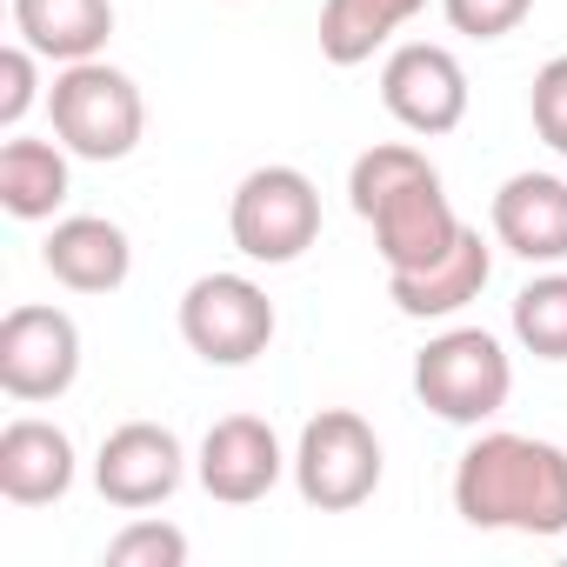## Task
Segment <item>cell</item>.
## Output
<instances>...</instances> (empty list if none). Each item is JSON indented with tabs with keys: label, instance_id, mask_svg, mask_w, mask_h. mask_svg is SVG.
I'll return each mask as SVG.
<instances>
[{
	"label": "cell",
	"instance_id": "6da1fadb",
	"mask_svg": "<svg viewBox=\"0 0 567 567\" xmlns=\"http://www.w3.org/2000/svg\"><path fill=\"white\" fill-rule=\"evenodd\" d=\"M454 514L481 534H567V447L540 434H474L454 461Z\"/></svg>",
	"mask_w": 567,
	"mask_h": 567
},
{
	"label": "cell",
	"instance_id": "7a4b0ae2",
	"mask_svg": "<svg viewBox=\"0 0 567 567\" xmlns=\"http://www.w3.org/2000/svg\"><path fill=\"white\" fill-rule=\"evenodd\" d=\"M48 121H54V141L74 154V161H127L147 134V101L134 87V74H121L114 61H74L54 74L48 87Z\"/></svg>",
	"mask_w": 567,
	"mask_h": 567
},
{
	"label": "cell",
	"instance_id": "3957f363",
	"mask_svg": "<svg viewBox=\"0 0 567 567\" xmlns=\"http://www.w3.org/2000/svg\"><path fill=\"white\" fill-rule=\"evenodd\" d=\"M414 394L447 427H481L514 394V354L487 328H447L414 354Z\"/></svg>",
	"mask_w": 567,
	"mask_h": 567
},
{
	"label": "cell",
	"instance_id": "277c9868",
	"mask_svg": "<svg viewBox=\"0 0 567 567\" xmlns=\"http://www.w3.org/2000/svg\"><path fill=\"white\" fill-rule=\"evenodd\" d=\"M227 234H234V247H240L247 260L288 267V260H301V254L321 240V187H315L301 167H288V161H267V167H254V174L234 187V200H227Z\"/></svg>",
	"mask_w": 567,
	"mask_h": 567
},
{
	"label": "cell",
	"instance_id": "5b68a950",
	"mask_svg": "<svg viewBox=\"0 0 567 567\" xmlns=\"http://www.w3.org/2000/svg\"><path fill=\"white\" fill-rule=\"evenodd\" d=\"M381 467H388L381 434H374L354 408H321V414L301 427V441H295V487H301V501L321 507V514H354V507H368L374 487H381Z\"/></svg>",
	"mask_w": 567,
	"mask_h": 567
},
{
	"label": "cell",
	"instance_id": "8992f818",
	"mask_svg": "<svg viewBox=\"0 0 567 567\" xmlns=\"http://www.w3.org/2000/svg\"><path fill=\"white\" fill-rule=\"evenodd\" d=\"M274 301L260 280L247 274H200L181 295V341L207 361V368H247L267 354L274 341Z\"/></svg>",
	"mask_w": 567,
	"mask_h": 567
},
{
	"label": "cell",
	"instance_id": "52a82bcc",
	"mask_svg": "<svg viewBox=\"0 0 567 567\" xmlns=\"http://www.w3.org/2000/svg\"><path fill=\"white\" fill-rule=\"evenodd\" d=\"M81 381V328L68 308H8L0 321V394L21 401V408H41V401H61L68 388Z\"/></svg>",
	"mask_w": 567,
	"mask_h": 567
},
{
	"label": "cell",
	"instance_id": "ba28073f",
	"mask_svg": "<svg viewBox=\"0 0 567 567\" xmlns=\"http://www.w3.org/2000/svg\"><path fill=\"white\" fill-rule=\"evenodd\" d=\"M381 107H388L408 134H421V141L454 134V127L467 121V68H461L454 48H441V41H408V48H394L388 68H381Z\"/></svg>",
	"mask_w": 567,
	"mask_h": 567
},
{
	"label": "cell",
	"instance_id": "9c48e42d",
	"mask_svg": "<svg viewBox=\"0 0 567 567\" xmlns=\"http://www.w3.org/2000/svg\"><path fill=\"white\" fill-rule=\"evenodd\" d=\"M181 481H187V447L161 421H121L94 454V487L121 514H147V507L174 501Z\"/></svg>",
	"mask_w": 567,
	"mask_h": 567
},
{
	"label": "cell",
	"instance_id": "30bf717a",
	"mask_svg": "<svg viewBox=\"0 0 567 567\" xmlns=\"http://www.w3.org/2000/svg\"><path fill=\"white\" fill-rule=\"evenodd\" d=\"M194 474L220 507H254L280 487V474H295V454L280 447V434L260 414H227L200 434Z\"/></svg>",
	"mask_w": 567,
	"mask_h": 567
},
{
	"label": "cell",
	"instance_id": "8fae6325",
	"mask_svg": "<svg viewBox=\"0 0 567 567\" xmlns=\"http://www.w3.org/2000/svg\"><path fill=\"white\" fill-rule=\"evenodd\" d=\"M368 227H374V254H381L388 274H414V267L441 260V254L461 240V214H454L441 174H427V181L388 194V200L368 214Z\"/></svg>",
	"mask_w": 567,
	"mask_h": 567
},
{
	"label": "cell",
	"instance_id": "7c38bea8",
	"mask_svg": "<svg viewBox=\"0 0 567 567\" xmlns=\"http://www.w3.org/2000/svg\"><path fill=\"white\" fill-rule=\"evenodd\" d=\"M41 267L68 295H114L134 274V240L107 214H61L41 240Z\"/></svg>",
	"mask_w": 567,
	"mask_h": 567
},
{
	"label": "cell",
	"instance_id": "4fadbf2b",
	"mask_svg": "<svg viewBox=\"0 0 567 567\" xmlns=\"http://www.w3.org/2000/svg\"><path fill=\"white\" fill-rule=\"evenodd\" d=\"M494 240L527 260V267H560L567 260V181L560 174H507L494 207Z\"/></svg>",
	"mask_w": 567,
	"mask_h": 567
},
{
	"label": "cell",
	"instance_id": "5bb4252c",
	"mask_svg": "<svg viewBox=\"0 0 567 567\" xmlns=\"http://www.w3.org/2000/svg\"><path fill=\"white\" fill-rule=\"evenodd\" d=\"M487 280H494V247L481 240V227H461V240L414 267V274H388V301L408 315V321H454L461 308H474L487 295Z\"/></svg>",
	"mask_w": 567,
	"mask_h": 567
},
{
	"label": "cell",
	"instance_id": "9a60e30c",
	"mask_svg": "<svg viewBox=\"0 0 567 567\" xmlns=\"http://www.w3.org/2000/svg\"><path fill=\"white\" fill-rule=\"evenodd\" d=\"M74 487V441L68 427L21 414L0 427V494L14 507H54Z\"/></svg>",
	"mask_w": 567,
	"mask_h": 567
},
{
	"label": "cell",
	"instance_id": "2e32d148",
	"mask_svg": "<svg viewBox=\"0 0 567 567\" xmlns=\"http://www.w3.org/2000/svg\"><path fill=\"white\" fill-rule=\"evenodd\" d=\"M14 34L54 68L94 61L114 34V0H14Z\"/></svg>",
	"mask_w": 567,
	"mask_h": 567
},
{
	"label": "cell",
	"instance_id": "e0dca14e",
	"mask_svg": "<svg viewBox=\"0 0 567 567\" xmlns=\"http://www.w3.org/2000/svg\"><path fill=\"white\" fill-rule=\"evenodd\" d=\"M74 154L61 141H28V134H8L0 141V207L14 220H54L74 194Z\"/></svg>",
	"mask_w": 567,
	"mask_h": 567
},
{
	"label": "cell",
	"instance_id": "ac0fdd59",
	"mask_svg": "<svg viewBox=\"0 0 567 567\" xmlns=\"http://www.w3.org/2000/svg\"><path fill=\"white\" fill-rule=\"evenodd\" d=\"M427 0H321V61L328 68H361L374 61Z\"/></svg>",
	"mask_w": 567,
	"mask_h": 567
},
{
	"label": "cell",
	"instance_id": "d6986e66",
	"mask_svg": "<svg viewBox=\"0 0 567 567\" xmlns=\"http://www.w3.org/2000/svg\"><path fill=\"white\" fill-rule=\"evenodd\" d=\"M514 341L534 361H567V267L534 274L514 295Z\"/></svg>",
	"mask_w": 567,
	"mask_h": 567
},
{
	"label": "cell",
	"instance_id": "ffe728a7",
	"mask_svg": "<svg viewBox=\"0 0 567 567\" xmlns=\"http://www.w3.org/2000/svg\"><path fill=\"white\" fill-rule=\"evenodd\" d=\"M107 567H181L187 560V534L174 527V520H127L114 540H107V554H101Z\"/></svg>",
	"mask_w": 567,
	"mask_h": 567
},
{
	"label": "cell",
	"instance_id": "44dd1931",
	"mask_svg": "<svg viewBox=\"0 0 567 567\" xmlns=\"http://www.w3.org/2000/svg\"><path fill=\"white\" fill-rule=\"evenodd\" d=\"M41 101H48V94H41V54H34L28 41L0 48V127L21 134V121H28Z\"/></svg>",
	"mask_w": 567,
	"mask_h": 567
},
{
	"label": "cell",
	"instance_id": "7402d4cb",
	"mask_svg": "<svg viewBox=\"0 0 567 567\" xmlns=\"http://www.w3.org/2000/svg\"><path fill=\"white\" fill-rule=\"evenodd\" d=\"M527 121H534L540 147L567 161V54H554V61L534 74V87H527Z\"/></svg>",
	"mask_w": 567,
	"mask_h": 567
},
{
	"label": "cell",
	"instance_id": "603a6c76",
	"mask_svg": "<svg viewBox=\"0 0 567 567\" xmlns=\"http://www.w3.org/2000/svg\"><path fill=\"white\" fill-rule=\"evenodd\" d=\"M441 14L454 34L467 41H507L527 14H534V0H441Z\"/></svg>",
	"mask_w": 567,
	"mask_h": 567
}]
</instances>
